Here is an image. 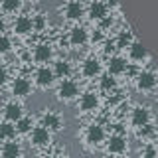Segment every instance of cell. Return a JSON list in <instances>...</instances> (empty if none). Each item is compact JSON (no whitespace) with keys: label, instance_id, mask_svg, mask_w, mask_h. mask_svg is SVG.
<instances>
[{"label":"cell","instance_id":"6da1fadb","mask_svg":"<svg viewBox=\"0 0 158 158\" xmlns=\"http://www.w3.org/2000/svg\"><path fill=\"white\" fill-rule=\"evenodd\" d=\"M79 95V87L75 81H71V79H63L61 83H59L57 87V99L59 101H71V99H75Z\"/></svg>","mask_w":158,"mask_h":158},{"label":"cell","instance_id":"7a4b0ae2","mask_svg":"<svg viewBox=\"0 0 158 158\" xmlns=\"http://www.w3.org/2000/svg\"><path fill=\"white\" fill-rule=\"evenodd\" d=\"M30 140H32L34 146H48L49 140H52V135L46 127H36L30 131Z\"/></svg>","mask_w":158,"mask_h":158},{"label":"cell","instance_id":"3957f363","mask_svg":"<svg viewBox=\"0 0 158 158\" xmlns=\"http://www.w3.org/2000/svg\"><path fill=\"white\" fill-rule=\"evenodd\" d=\"M14 34L16 36H28V34L34 32V26H32V18L26 16V14H22V16H18L14 20Z\"/></svg>","mask_w":158,"mask_h":158},{"label":"cell","instance_id":"277c9868","mask_svg":"<svg viewBox=\"0 0 158 158\" xmlns=\"http://www.w3.org/2000/svg\"><path fill=\"white\" fill-rule=\"evenodd\" d=\"M107 71L109 75H123L127 71V59L121 57V56H111L109 57V63H107Z\"/></svg>","mask_w":158,"mask_h":158},{"label":"cell","instance_id":"5b68a950","mask_svg":"<svg viewBox=\"0 0 158 158\" xmlns=\"http://www.w3.org/2000/svg\"><path fill=\"white\" fill-rule=\"evenodd\" d=\"M136 87L138 91H152L156 87V75L152 71H142L136 77Z\"/></svg>","mask_w":158,"mask_h":158},{"label":"cell","instance_id":"8992f818","mask_svg":"<svg viewBox=\"0 0 158 158\" xmlns=\"http://www.w3.org/2000/svg\"><path fill=\"white\" fill-rule=\"evenodd\" d=\"M83 14H85V8H83V4L79 2V0H69L65 4V18L67 20H71V22L81 20Z\"/></svg>","mask_w":158,"mask_h":158},{"label":"cell","instance_id":"52a82bcc","mask_svg":"<svg viewBox=\"0 0 158 158\" xmlns=\"http://www.w3.org/2000/svg\"><path fill=\"white\" fill-rule=\"evenodd\" d=\"M97 107H99V97L95 95V93L93 91L83 93L81 99H79V109H81L83 113H91V111H95Z\"/></svg>","mask_w":158,"mask_h":158},{"label":"cell","instance_id":"ba28073f","mask_svg":"<svg viewBox=\"0 0 158 158\" xmlns=\"http://www.w3.org/2000/svg\"><path fill=\"white\" fill-rule=\"evenodd\" d=\"M131 123L135 125L136 128H140V127H144L150 123V111L144 107H136V109H132V115H131Z\"/></svg>","mask_w":158,"mask_h":158},{"label":"cell","instance_id":"9c48e42d","mask_svg":"<svg viewBox=\"0 0 158 158\" xmlns=\"http://www.w3.org/2000/svg\"><path fill=\"white\" fill-rule=\"evenodd\" d=\"M107 12H109V8L101 0H93V2L89 4V18H91L93 22H101V20L107 16Z\"/></svg>","mask_w":158,"mask_h":158},{"label":"cell","instance_id":"30bf717a","mask_svg":"<svg viewBox=\"0 0 158 158\" xmlns=\"http://www.w3.org/2000/svg\"><path fill=\"white\" fill-rule=\"evenodd\" d=\"M125 150H127V140L121 135H113L107 140V152H111V154H123Z\"/></svg>","mask_w":158,"mask_h":158},{"label":"cell","instance_id":"8fae6325","mask_svg":"<svg viewBox=\"0 0 158 158\" xmlns=\"http://www.w3.org/2000/svg\"><path fill=\"white\" fill-rule=\"evenodd\" d=\"M89 42V32L83 26H75L69 32V44L71 46H83Z\"/></svg>","mask_w":158,"mask_h":158},{"label":"cell","instance_id":"7c38bea8","mask_svg":"<svg viewBox=\"0 0 158 158\" xmlns=\"http://www.w3.org/2000/svg\"><path fill=\"white\" fill-rule=\"evenodd\" d=\"M53 79H56V75H53V71L49 67H40L36 71V85L38 87H49L53 83Z\"/></svg>","mask_w":158,"mask_h":158},{"label":"cell","instance_id":"4fadbf2b","mask_svg":"<svg viewBox=\"0 0 158 158\" xmlns=\"http://www.w3.org/2000/svg\"><path fill=\"white\" fill-rule=\"evenodd\" d=\"M30 89H32V83L28 81L26 77H16L12 83V95L16 97H28Z\"/></svg>","mask_w":158,"mask_h":158},{"label":"cell","instance_id":"5bb4252c","mask_svg":"<svg viewBox=\"0 0 158 158\" xmlns=\"http://www.w3.org/2000/svg\"><path fill=\"white\" fill-rule=\"evenodd\" d=\"M85 138H87L89 144H99V142L105 140V131H103L101 125H89Z\"/></svg>","mask_w":158,"mask_h":158},{"label":"cell","instance_id":"9a60e30c","mask_svg":"<svg viewBox=\"0 0 158 158\" xmlns=\"http://www.w3.org/2000/svg\"><path fill=\"white\" fill-rule=\"evenodd\" d=\"M81 73L85 77H97L99 73H101V63H99V59H95V57L85 59L83 65H81Z\"/></svg>","mask_w":158,"mask_h":158},{"label":"cell","instance_id":"2e32d148","mask_svg":"<svg viewBox=\"0 0 158 158\" xmlns=\"http://www.w3.org/2000/svg\"><path fill=\"white\" fill-rule=\"evenodd\" d=\"M128 57H131L132 61H142V59L148 57V49L142 46L140 42H132L131 46H128Z\"/></svg>","mask_w":158,"mask_h":158},{"label":"cell","instance_id":"e0dca14e","mask_svg":"<svg viewBox=\"0 0 158 158\" xmlns=\"http://www.w3.org/2000/svg\"><path fill=\"white\" fill-rule=\"evenodd\" d=\"M52 56H53V52L48 44H40L34 49V61H38V63H48L52 59Z\"/></svg>","mask_w":158,"mask_h":158},{"label":"cell","instance_id":"ac0fdd59","mask_svg":"<svg viewBox=\"0 0 158 158\" xmlns=\"http://www.w3.org/2000/svg\"><path fill=\"white\" fill-rule=\"evenodd\" d=\"M4 117H6L8 123H16L18 118H22V105H18V103H8L6 109H4Z\"/></svg>","mask_w":158,"mask_h":158},{"label":"cell","instance_id":"d6986e66","mask_svg":"<svg viewBox=\"0 0 158 158\" xmlns=\"http://www.w3.org/2000/svg\"><path fill=\"white\" fill-rule=\"evenodd\" d=\"M42 127H46L48 131H59L61 128V118L56 113H46L42 117Z\"/></svg>","mask_w":158,"mask_h":158},{"label":"cell","instance_id":"ffe728a7","mask_svg":"<svg viewBox=\"0 0 158 158\" xmlns=\"http://www.w3.org/2000/svg\"><path fill=\"white\" fill-rule=\"evenodd\" d=\"M2 158H18L20 156V144L14 140H8L6 144L2 146Z\"/></svg>","mask_w":158,"mask_h":158},{"label":"cell","instance_id":"44dd1931","mask_svg":"<svg viewBox=\"0 0 158 158\" xmlns=\"http://www.w3.org/2000/svg\"><path fill=\"white\" fill-rule=\"evenodd\" d=\"M0 8L6 14H16L22 8V0H0Z\"/></svg>","mask_w":158,"mask_h":158},{"label":"cell","instance_id":"7402d4cb","mask_svg":"<svg viewBox=\"0 0 158 158\" xmlns=\"http://www.w3.org/2000/svg\"><path fill=\"white\" fill-rule=\"evenodd\" d=\"M52 71H53V75H57V77H61V79H67L69 73H71V65H69L67 61H57L56 63V69H52Z\"/></svg>","mask_w":158,"mask_h":158},{"label":"cell","instance_id":"603a6c76","mask_svg":"<svg viewBox=\"0 0 158 158\" xmlns=\"http://www.w3.org/2000/svg\"><path fill=\"white\" fill-rule=\"evenodd\" d=\"M14 136H16V127H14L12 123H4V125H0V138H4V140H12Z\"/></svg>","mask_w":158,"mask_h":158},{"label":"cell","instance_id":"cb8c5ba5","mask_svg":"<svg viewBox=\"0 0 158 158\" xmlns=\"http://www.w3.org/2000/svg\"><path fill=\"white\" fill-rule=\"evenodd\" d=\"M132 42H135V40H132V34L131 32H121V34H118V38H117V48L127 49Z\"/></svg>","mask_w":158,"mask_h":158},{"label":"cell","instance_id":"d4e9b609","mask_svg":"<svg viewBox=\"0 0 158 158\" xmlns=\"http://www.w3.org/2000/svg\"><path fill=\"white\" fill-rule=\"evenodd\" d=\"M99 85H101L103 91H111V89H115L117 81H115V77H113V75H109V73H107V75H103V77H101Z\"/></svg>","mask_w":158,"mask_h":158},{"label":"cell","instance_id":"484cf974","mask_svg":"<svg viewBox=\"0 0 158 158\" xmlns=\"http://www.w3.org/2000/svg\"><path fill=\"white\" fill-rule=\"evenodd\" d=\"M30 131H32V121L26 117L18 118L16 121V132H30Z\"/></svg>","mask_w":158,"mask_h":158},{"label":"cell","instance_id":"4316f807","mask_svg":"<svg viewBox=\"0 0 158 158\" xmlns=\"http://www.w3.org/2000/svg\"><path fill=\"white\" fill-rule=\"evenodd\" d=\"M10 49H12V42H10V38L4 36V34H0V56L8 53Z\"/></svg>","mask_w":158,"mask_h":158},{"label":"cell","instance_id":"83f0119b","mask_svg":"<svg viewBox=\"0 0 158 158\" xmlns=\"http://www.w3.org/2000/svg\"><path fill=\"white\" fill-rule=\"evenodd\" d=\"M152 132H154V127H152L150 123L138 128V136H142V138H144V136H152Z\"/></svg>","mask_w":158,"mask_h":158},{"label":"cell","instance_id":"f1b7e54d","mask_svg":"<svg viewBox=\"0 0 158 158\" xmlns=\"http://www.w3.org/2000/svg\"><path fill=\"white\" fill-rule=\"evenodd\" d=\"M142 158H156V148L152 144H148L144 148V152H142Z\"/></svg>","mask_w":158,"mask_h":158},{"label":"cell","instance_id":"f546056e","mask_svg":"<svg viewBox=\"0 0 158 158\" xmlns=\"http://www.w3.org/2000/svg\"><path fill=\"white\" fill-rule=\"evenodd\" d=\"M91 40H93V42H101V40H103V30H95L93 36H91Z\"/></svg>","mask_w":158,"mask_h":158},{"label":"cell","instance_id":"4dcf8cb0","mask_svg":"<svg viewBox=\"0 0 158 158\" xmlns=\"http://www.w3.org/2000/svg\"><path fill=\"white\" fill-rule=\"evenodd\" d=\"M6 79H8V73H6V69L4 67H0V87L6 83Z\"/></svg>","mask_w":158,"mask_h":158},{"label":"cell","instance_id":"1f68e13d","mask_svg":"<svg viewBox=\"0 0 158 158\" xmlns=\"http://www.w3.org/2000/svg\"><path fill=\"white\" fill-rule=\"evenodd\" d=\"M103 4H105L107 8H117L118 6V0H101Z\"/></svg>","mask_w":158,"mask_h":158},{"label":"cell","instance_id":"d6a6232c","mask_svg":"<svg viewBox=\"0 0 158 158\" xmlns=\"http://www.w3.org/2000/svg\"><path fill=\"white\" fill-rule=\"evenodd\" d=\"M2 32H4V18L0 16V34H2Z\"/></svg>","mask_w":158,"mask_h":158},{"label":"cell","instance_id":"836d02e7","mask_svg":"<svg viewBox=\"0 0 158 158\" xmlns=\"http://www.w3.org/2000/svg\"><path fill=\"white\" fill-rule=\"evenodd\" d=\"M53 158H61V156H53Z\"/></svg>","mask_w":158,"mask_h":158}]
</instances>
